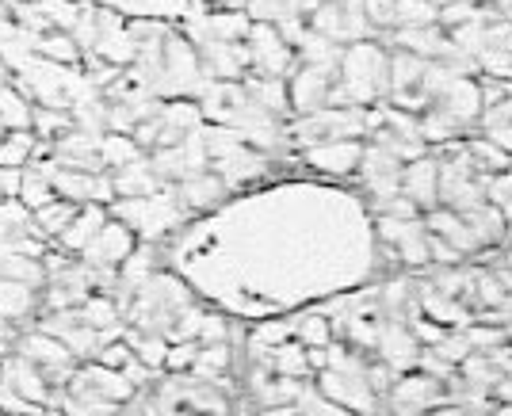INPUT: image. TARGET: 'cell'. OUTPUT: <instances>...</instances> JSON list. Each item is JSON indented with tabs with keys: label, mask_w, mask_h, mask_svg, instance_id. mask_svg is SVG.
<instances>
[{
	"label": "cell",
	"mask_w": 512,
	"mask_h": 416,
	"mask_svg": "<svg viewBox=\"0 0 512 416\" xmlns=\"http://www.w3.org/2000/svg\"><path fill=\"white\" fill-rule=\"evenodd\" d=\"M390 96V50L383 42L344 46L329 107H375Z\"/></svg>",
	"instance_id": "obj_1"
},
{
	"label": "cell",
	"mask_w": 512,
	"mask_h": 416,
	"mask_svg": "<svg viewBox=\"0 0 512 416\" xmlns=\"http://www.w3.org/2000/svg\"><path fill=\"white\" fill-rule=\"evenodd\" d=\"M249 58H253V77H276V81H291V73L299 69V54H295V46L283 39V31H279L276 23H253V31H249Z\"/></svg>",
	"instance_id": "obj_2"
},
{
	"label": "cell",
	"mask_w": 512,
	"mask_h": 416,
	"mask_svg": "<svg viewBox=\"0 0 512 416\" xmlns=\"http://www.w3.org/2000/svg\"><path fill=\"white\" fill-rule=\"evenodd\" d=\"M333 84H337V73H325V69H314V65H299L287 81V92H291V115L302 119V115H318L329 107V96H333Z\"/></svg>",
	"instance_id": "obj_3"
},
{
	"label": "cell",
	"mask_w": 512,
	"mask_h": 416,
	"mask_svg": "<svg viewBox=\"0 0 512 416\" xmlns=\"http://www.w3.org/2000/svg\"><path fill=\"white\" fill-rule=\"evenodd\" d=\"M299 161L314 176L348 180V176H356V168L363 161V142H321V146L299 153Z\"/></svg>",
	"instance_id": "obj_4"
},
{
	"label": "cell",
	"mask_w": 512,
	"mask_h": 416,
	"mask_svg": "<svg viewBox=\"0 0 512 416\" xmlns=\"http://www.w3.org/2000/svg\"><path fill=\"white\" fill-rule=\"evenodd\" d=\"M138 249V237H134V229L123 226V222H107L100 233H96V241L81 252V260H85L88 268H100V271H119L127 264V256Z\"/></svg>",
	"instance_id": "obj_5"
},
{
	"label": "cell",
	"mask_w": 512,
	"mask_h": 416,
	"mask_svg": "<svg viewBox=\"0 0 512 416\" xmlns=\"http://www.w3.org/2000/svg\"><path fill=\"white\" fill-rule=\"evenodd\" d=\"M421 352H425V348H421V340L413 336L409 325H402V321H383V329H379V344H375V359H383L394 375H409V371H417Z\"/></svg>",
	"instance_id": "obj_6"
},
{
	"label": "cell",
	"mask_w": 512,
	"mask_h": 416,
	"mask_svg": "<svg viewBox=\"0 0 512 416\" xmlns=\"http://www.w3.org/2000/svg\"><path fill=\"white\" fill-rule=\"evenodd\" d=\"M4 382H8V390L16 397H23L27 405H35V409H46V405H54V390H50V382H46L43 367H35L31 359H23L20 352H12L4 363Z\"/></svg>",
	"instance_id": "obj_7"
},
{
	"label": "cell",
	"mask_w": 512,
	"mask_h": 416,
	"mask_svg": "<svg viewBox=\"0 0 512 416\" xmlns=\"http://www.w3.org/2000/svg\"><path fill=\"white\" fill-rule=\"evenodd\" d=\"M96 58L119 65V69H130L134 58H138V46L127 31V16L119 8H100V42L92 50Z\"/></svg>",
	"instance_id": "obj_8"
},
{
	"label": "cell",
	"mask_w": 512,
	"mask_h": 416,
	"mask_svg": "<svg viewBox=\"0 0 512 416\" xmlns=\"http://www.w3.org/2000/svg\"><path fill=\"white\" fill-rule=\"evenodd\" d=\"M176 195H180V207L188 210V218H195V214H218V210L226 207V199L234 195V188L218 172L207 168V172H199L192 180H184L176 188Z\"/></svg>",
	"instance_id": "obj_9"
},
{
	"label": "cell",
	"mask_w": 512,
	"mask_h": 416,
	"mask_svg": "<svg viewBox=\"0 0 512 416\" xmlns=\"http://www.w3.org/2000/svg\"><path fill=\"white\" fill-rule=\"evenodd\" d=\"M272 161H276V157H268V153H260V149H253V146H241V149H234L230 157L214 161L211 172H218L234 191H245V188H253V184H260V180H268Z\"/></svg>",
	"instance_id": "obj_10"
},
{
	"label": "cell",
	"mask_w": 512,
	"mask_h": 416,
	"mask_svg": "<svg viewBox=\"0 0 512 416\" xmlns=\"http://www.w3.org/2000/svg\"><path fill=\"white\" fill-rule=\"evenodd\" d=\"M402 195L421 214H432V210L440 207V165H436L432 153L421 157V161H409L402 168Z\"/></svg>",
	"instance_id": "obj_11"
},
{
	"label": "cell",
	"mask_w": 512,
	"mask_h": 416,
	"mask_svg": "<svg viewBox=\"0 0 512 416\" xmlns=\"http://www.w3.org/2000/svg\"><path fill=\"white\" fill-rule=\"evenodd\" d=\"M425 226L436 241H444V245L459 252L463 260H467V256H482V249H478V241H474V233H470L463 214H455V210H448V207H436L432 214H425Z\"/></svg>",
	"instance_id": "obj_12"
},
{
	"label": "cell",
	"mask_w": 512,
	"mask_h": 416,
	"mask_svg": "<svg viewBox=\"0 0 512 416\" xmlns=\"http://www.w3.org/2000/svg\"><path fill=\"white\" fill-rule=\"evenodd\" d=\"M386 50H406L413 58H425V62H436L444 50H448V31L440 23L432 27H409V31H390L386 39H379Z\"/></svg>",
	"instance_id": "obj_13"
},
{
	"label": "cell",
	"mask_w": 512,
	"mask_h": 416,
	"mask_svg": "<svg viewBox=\"0 0 512 416\" xmlns=\"http://www.w3.org/2000/svg\"><path fill=\"white\" fill-rule=\"evenodd\" d=\"M245 96L253 100L256 107H264L272 119L279 123H291L295 115H291V92H287V81H276V77H245Z\"/></svg>",
	"instance_id": "obj_14"
},
{
	"label": "cell",
	"mask_w": 512,
	"mask_h": 416,
	"mask_svg": "<svg viewBox=\"0 0 512 416\" xmlns=\"http://www.w3.org/2000/svg\"><path fill=\"white\" fill-rule=\"evenodd\" d=\"M107 222H111V210L88 203V207L77 210V218H73V226L65 229V237L58 241V249L69 252V256H81V252L96 241V233H100Z\"/></svg>",
	"instance_id": "obj_15"
},
{
	"label": "cell",
	"mask_w": 512,
	"mask_h": 416,
	"mask_svg": "<svg viewBox=\"0 0 512 416\" xmlns=\"http://www.w3.org/2000/svg\"><path fill=\"white\" fill-rule=\"evenodd\" d=\"M77 203H69V199H54L50 207L35 210L31 214V237H39L43 245H58L65 237V229L73 226V218H77Z\"/></svg>",
	"instance_id": "obj_16"
},
{
	"label": "cell",
	"mask_w": 512,
	"mask_h": 416,
	"mask_svg": "<svg viewBox=\"0 0 512 416\" xmlns=\"http://www.w3.org/2000/svg\"><path fill=\"white\" fill-rule=\"evenodd\" d=\"M111 184H115V203L119 199H146V195H157L161 191V180L153 176L150 157L134 161V165L111 172Z\"/></svg>",
	"instance_id": "obj_17"
},
{
	"label": "cell",
	"mask_w": 512,
	"mask_h": 416,
	"mask_svg": "<svg viewBox=\"0 0 512 416\" xmlns=\"http://www.w3.org/2000/svg\"><path fill=\"white\" fill-rule=\"evenodd\" d=\"M463 149H467V161L474 165L478 176H497V172H509L512 157L501 146H493L486 134H470L463 138Z\"/></svg>",
	"instance_id": "obj_18"
},
{
	"label": "cell",
	"mask_w": 512,
	"mask_h": 416,
	"mask_svg": "<svg viewBox=\"0 0 512 416\" xmlns=\"http://www.w3.org/2000/svg\"><path fill=\"white\" fill-rule=\"evenodd\" d=\"M291 340H299L306 352H314V348H329L337 333H333V321L321 310H306L299 317H291Z\"/></svg>",
	"instance_id": "obj_19"
},
{
	"label": "cell",
	"mask_w": 512,
	"mask_h": 416,
	"mask_svg": "<svg viewBox=\"0 0 512 416\" xmlns=\"http://www.w3.org/2000/svg\"><path fill=\"white\" fill-rule=\"evenodd\" d=\"M35 149H39L35 130H8L0 138V172H23V168H31Z\"/></svg>",
	"instance_id": "obj_20"
},
{
	"label": "cell",
	"mask_w": 512,
	"mask_h": 416,
	"mask_svg": "<svg viewBox=\"0 0 512 416\" xmlns=\"http://www.w3.org/2000/svg\"><path fill=\"white\" fill-rule=\"evenodd\" d=\"M43 62H54V65H77L85 62V54H81V46L73 42V35H65V31H50V35H31L27 42Z\"/></svg>",
	"instance_id": "obj_21"
},
{
	"label": "cell",
	"mask_w": 512,
	"mask_h": 416,
	"mask_svg": "<svg viewBox=\"0 0 512 416\" xmlns=\"http://www.w3.org/2000/svg\"><path fill=\"white\" fill-rule=\"evenodd\" d=\"M123 340L130 344V352H134V359H138L142 367H150V371H157V375H165V359H169V340H165V336L127 329Z\"/></svg>",
	"instance_id": "obj_22"
},
{
	"label": "cell",
	"mask_w": 512,
	"mask_h": 416,
	"mask_svg": "<svg viewBox=\"0 0 512 416\" xmlns=\"http://www.w3.org/2000/svg\"><path fill=\"white\" fill-rule=\"evenodd\" d=\"M272 375L279 378H299V382H310L314 378V367H310V355L299 340H287L272 352Z\"/></svg>",
	"instance_id": "obj_23"
},
{
	"label": "cell",
	"mask_w": 512,
	"mask_h": 416,
	"mask_svg": "<svg viewBox=\"0 0 512 416\" xmlns=\"http://www.w3.org/2000/svg\"><path fill=\"white\" fill-rule=\"evenodd\" d=\"M31 130H35L39 142H50V146H54L58 138H65V134L73 130V111L35 104V111H31Z\"/></svg>",
	"instance_id": "obj_24"
},
{
	"label": "cell",
	"mask_w": 512,
	"mask_h": 416,
	"mask_svg": "<svg viewBox=\"0 0 512 416\" xmlns=\"http://www.w3.org/2000/svg\"><path fill=\"white\" fill-rule=\"evenodd\" d=\"M20 199L23 207L31 210H43V207H50L54 199H58V191H54V180L50 176H43V172H35V168H23V176H20Z\"/></svg>",
	"instance_id": "obj_25"
},
{
	"label": "cell",
	"mask_w": 512,
	"mask_h": 416,
	"mask_svg": "<svg viewBox=\"0 0 512 416\" xmlns=\"http://www.w3.org/2000/svg\"><path fill=\"white\" fill-rule=\"evenodd\" d=\"M146 153L134 146V138L130 134H104L100 138V161H104L107 172H119V168L134 165V161H142Z\"/></svg>",
	"instance_id": "obj_26"
},
{
	"label": "cell",
	"mask_w": 512,
	"mask_h": 416,
	"mask_svg": "<svg viewBox=\"0 0 512 416\" xmlns=\"http://www.w3.org/2000/svg\"><path fill=\"white\" fill-rule=\"evenodd\" d=\"M302 20H306V27H310L314 35L344 46V8L341 4H321V8H314V12H306Z\"/></svg>",
	"instance_id": "obj_27"
},
{
	"label": "cell",
	"mask_w": 512,
	"mask_h": 416,
	"mask_svg": "<svg viewBox=\"0 0 512 416\" xmlns=\"http://www.w3.org/2000/svg\"><path fill=\"white\" fill-rule=\"evenodd\" d=\"M31 111H35V104L27 96H20L12 84L0 88V123H4V130H31Z\"/></svg>",
	"instance_id": "obj_28"
},
{
	"label": "cell",
	"mask_w": 512,
	"mask_h": 416,
	"mask_svg": "<svg viewBox=\"0 0 512 416\" xmlns=\"http://www.w3.org/2000/svg\"><path fill=\"white\" fill-rule=\"evenodd\" d=\"M436 20H440V12L432 8V0H398V4H394V31L432 27Z\"/></svg>",
	"instance_id": "obj_29"
},
{
	"label": "cell",
	"mask_w": 512,
	"mask_h": 416,
	"mask_svg": "<svg viewBox=\"0 0 512 416\" xmlns=\"http://www.w3.org/2000/svg\"><path fill=\"white\" fill-rule=\"evenodd\" d=\"M35 4L43 8L50 31L73 35V27H77V20H81V4H85V0H35Z\"/></svg>",
	"instance_id": "obj_30"
},
{
	"label": "cell",
	"mask_w": 512,
	"mask_h": 416,
	"mask_svg": "<svg viewBox=\"0 0 512 416\" xmlns=\"http://www.w3.org/2000/svg\"><path fill=\"white\" fill-rule=\"evenodd\" d=\"M428 352L436 355L440 363H448V367H455V371H459V363H463V359H470V355H474V348H470L467 333H463V329H455V333H448L440 344H432Z\"/></svg>",
	"instance_id": "obj_31"
},
{
	"label": "cell",
	"mask_w": 512,
	"mask_h": 416,
	"mask_svg": "<svg viewBox=\"0 0 512 416\" xmlns=\"http://www.w3.org/2000/svg\"><path fill=\"white\" fill-rule=\"evenodd\" d=\"M486 203L493 210H501L505 214V222L512 226V168L509 172H497L486 180Z\"/></svg>",
	"instance_id": "obj_32"
},
{
	"label": "cell",
	"mask_w": 512,
	"mask_h": 416,
	"mask_svg": "<svg viewBox=\"0 0 512 416\" xmlns=\"http://www.w3.org/2000/svg\"><path fill=\"white\" fill-rule=\"evenodd\" d=\"M394 4L398 0H363V16L371 23L375 39H386L394 31Z\"/></svg>",
	"instance_id": "obj_33"
},
{
	"label": "cell",
	"mask_w": 512,
	"mask_h": 416,
	"mask_svg": "<svg viewBox=\"0 0 512 416\" xmlns=\"http://www.w3.org/2000/svg\"><path fill=\"white\" fill-rule=\"evenodd\" d=\"M478 8H482V4H470V0H459V4H448V8H440V27H444V31H459V27H467L470 20H478Z\"/></svg>",
	"instance_id": "obj_34"
},
{
	"label": "cell",
	"mask_w": 512,
	"mask_h": 416,
	"mask_svg": "<svg viewBox=\"0 0 512 416\" xmlns=\"http://www.w3.org/2000/svg\"><path fill=\"white\" fill-rule=\"evenodd\" d=\"M195 355H199V344H195V340H184V344H169L165 375H188V371L195 367Z\"/></svg>",
	"instance_id": "obj_35"
},
{
	"label": "cell",
	"mask_w": 512,
	"mask_h": 416,
	"mask_svg": "<svg viewBox=\"0 0 512 416\" xmlns=\"http://www.w3.org/2000/svg\"><path fill=\"white\" fill-rule=\"evenodd\" d=\"M482 107H501L512 100V77H478Z\"/></svg>",
	"instance_id": "obj_36"
},
{
	"label": "cell",
	"mask_w": 512,
	"mask_h": 416,
	"mask_svg": "<svg viewBox=\"0 0 512 416\" xmlns=\"http://www.w3.org/2000/svg\"><path fill=\"white\" fill-rule=\"evenodd\" d=\"M130 359H134V352H130L127 340H111V344L100 348V355H96L92 363H100V367H107V371H123Z\"/></svg>",
	"instance_id": "obj_37"
},
{
	"label": "cell",
	"mask_w": 512,
	"mask_h": 416,
	"mask_svg": "<svg viewBox=\"0 0 512 416\" xmlns=\"http://www.w3.org/2000/svg\"><path fill=\"white\" fill-rule=\"evenodd\" d=\"M249 4H253V0H214L218 12H245Z\"/></svg>",
	"instance_id": "obj_38"
},
{
	"label": "cell",
	"mask_w": 512,
	"mask_h": 416,
	"mask_svg": "<svg viewBox=\"0 0 512 416\" xmlns=\"http://www.w3.org/2000/svg\"><path fill=\"white\" fill-rule=\"evenodd\" d=\"M31 416H69L65 409H58V405H46V409H35Z\"/></svg>",
	"instance_id": "obj_39"
},
{
	"label": "cell",
	"mask_w": 512,
	"mask_h": 416,
	"mask_svg": "<svg viewBox=\"0 0 512 416\" xmlns=\"http://www.w3.org/2000/svg\"><path fill=\"white\" fill-rule=\"evenodd\" d=\"M16 352V348H12V344H8V340H0V363H4V359H8V355Z\"/></svg>",
	"instance_id": "obj_40"
},
{
	"label": "cell",
	"mask_w": 512,
	"mask_h": 416,
	"mask_svg": "<svg viewBox=\"0 0 512 416\" xmlns=\"http://www.w3.org/2000/svg\"><path fill=\"white\" fill-rule=\"evenodd\" d=\"M490 416H512V405H493Z\"/></svg>",
	"instance_id": "obj_41"
},
{
	"label": "cell",
	"mask_w": 512,
	"mask_h": 416,
	"mask_svg": "<svg viewBox=\"0 0 512 416\" xmlns=\"http://www.w3.org/2000/svg\"><path fill=\"white\" fill-rule=\"evenodd\" d=\"M501 264H505V268L512 271V249H505V260H501Z\"/></svg>",
	"instance_id": "obj_42"
},
{
	"label": "cell",
	"mask_w": 512,
	"mask_h": 416,
	"mask_svg": "<svg viewBox=\"0 0 512 416\" xmlns=\"http://www.w3.org/2000/svg\"><path fill=\"white\" fill-rule=\"evenodd\" d=\"M211 416H230V413H211Z\"/></svg>",
	"instance_id": "obj_43"
}]
</instances>
